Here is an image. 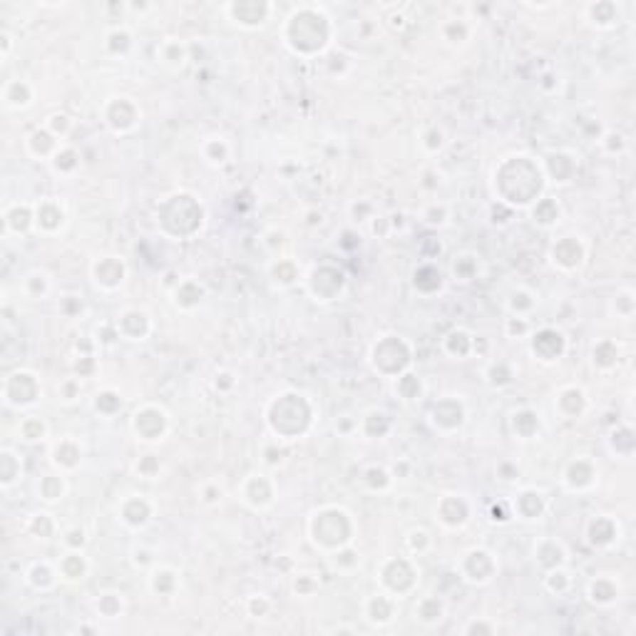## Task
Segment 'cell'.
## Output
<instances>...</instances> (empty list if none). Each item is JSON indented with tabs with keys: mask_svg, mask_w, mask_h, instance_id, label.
<instances>
[{
	"mask_svg": "<svg viewBox=\"0 0 636 636\" xmlns=\"http://www.w3.org/2000/svg\"><path fill=\"white\" fill-rule=\"evenodd\" d=\"M43 396L35 373L30 371H15L5 378L3 383V401L13 408H30L38 403V398Z\"/></svg>",
	"mask_w": 636,
	"mask_h": 636,
	"instance_id": "obj_1",
	"label": "cell"
},
{
	"mask_svg": "<svg viewBox=\"0 0 636 636\" xmlns=\"http://www.w3.org/2000/svg\"><path fill=\"white\" fill-rule=\"evenodd\" d=\"M166 428H169V415H166V410L159 406H144L142 410H137L132 418L134 435L144 442L161 440V438L166 435Z\"/></svg>",
	"mask_w": 636,
	"mask_h": 636,
	"instance_id": "obj_2",
	"label": "cell"
},
{
	"mask_svg": "<svg viewBox=\"0 0 636 636\" xmlns=\"http://www.w3.org/2000/svg\"><path fill=\"white\" fill-rule=\"evenodd\" d=\"M241 499L254 509L269 507L274 502V482H271V477L264 475V472L249 475L241 484Z\"/></svg>",
	"mask_w": 636,
	"mask_h": 636,
	"instance_id": "obj_3",
	"label": "cell"
},
{
	"mask_svg": "<svg viewBox=\"0 0 636 636\" xmlns=\"http://www.w3.org/2000/svg\"><path fill=\"white\" fill-rule=\"evenodd\" d=\"M224 10L231 13V20H236L241 28H261L269 20V13L274 10V5L249 0V3H229L224 5Z\"/></svg>",
	"mask_w": 636,
	"mask_h": 636,
	"instance_id": "obj_4",
	"label": "cell"
},
{
	"mask_svg": "<svg viewBox=\"0 0 636 636\" xmlns=\"http://www.w3.org/2000/svg\"><path fill=\"white\" fill-rule=\"evenodd\" d=\"M92 276L95 284L105 291H115L117 286H122L124 276H127V269H124L122 259L117 256H102L100 261L92 264Z\"/></svg>",
	"mask_w": 636,
	"mask_h": 636,
	"instance_id": "obj_5",
	"label": "cell"
},
{
	"mask_svg": "<svg viewBox=\"0 0 636 636\" xmlns=\"http://www.w3.org/2000/svg\"><path fill=\"white\" fill-rule=\"evenodd\" d=\"M532 353L544 363L557 361L564 353V336L559 331H554V328H542L532 338Z\"/></svg>",
	"mask_w": 636,
	"mask_h": 636,
	"instance_id": "obj_6",
	"label": "cell"
},
{
	"mask_svg": "<svg viewBox=\"0 0 636 636\" xmlns=\"http://www.w3.org/2000/svg\"><path fill=\"white\" fill-rule=\"evenodd\" d=\"M552 261L564 271L579 269L584 261V246L582 241H577L574 236H564L557 244L552 246Z\"/></svg>",
	"mask_w": 636,
	"mask_h": 636,
	"instance_id": "obj_7",
	"label": "cell"
},
{
	"mask_svg": "<svg viewBox=\"0 0 636 636\" xmlns=\"http://www.w3.org/2000/svg\"><path fill=\"white\" fill-rule=\"evenodd\" d=\"M120 519L132 529L144 527L152 519V504L144 499V494H129L120 507Z\"/></svg>",
	"mask_w": 636,
	"mask_h": 636,
	"instance_id": "obj_8",
	"label": "cell"
},
{
	"mask_svg": "<svg viewBox=\"0 0 636 636\" xmlns=\"http://www.w3.org/2000/svg\"><path fill=\"white\" fill-rule=\"evenodd\" d=\"M149 328H152V323H149L147 311L127 309V311H122L120 318H117L120 336H124L127 341H142V338L149 333Z\"/></svg>",
	"mask_w": 636,
	"mask_h": 636,
	"instance_id": "obj_9",
	"label": "cell"
},
{
	"mask_svg": "<svg viewBox=\"0 0 636 636\" xmlns=\"http://www.w3.org/2000/svg\"><path fill=\"white\" fill-rule=\"evenodd\" d=\"M110 107L112 110H105V122H107L110 127L117 122V117H122V122H120V132H129V129H134V124L139 122V110L129 97H115L112 102H110Z\"/></svg>",
	"mask_w": 636,
	"mask_h": 636,
	"instance_id": "obj_10",
	"label": "cell"
},
{
	"mask_svg": "<svg viewBox=\"0 0 636 636\" xmlns=\"http://www.w3.org/2000/svg\"><path fill=\"white\" fill-rule=\"evenodd\" d=\"M65 224V211L58 201L45 199L40 204H35V229L43 234H55L58 229H63Z\"/></svg>",
	"mask_w": 636,
	"mask_h": 636,
	"instance_id": "obj_11",
	"label": "cell"
},
{
	"mask_svg": "<svg viewBox=\"0 0 636 636\" xmlns=\"http://www.w3.org/2000/svg\"><path fill=\"white\" fill-rule=\"evenodd\" d=\"M435 514L445 527H462V524L467 522L470 509H467L465 499H462L460 494H445V497L440 499V507L435 509Z\"/></svg>",
	"mask_w": 636,
	"mask_h": 636,
	"instance_id": "obj_12",
	"label": "cell"
},
{
	"mask_svg": "<svg viewBox=\"0 0 636 636\" xmlns=\"http://www.w3.org/2000/svg\"><path fill=\"white\" fill-rule=\"evenodd\" d=\"M80 460H83V447H80V442L73 440L70 435L53 445V465L58 467V470H63V472L75 470V467L80 465Z\"/></svg>",
	"mask_w": 636,
	"mask_h": 636,
	"instance_id": "obj_13",
	"label": "cell"
},
{
	"mask_svg": "<svg viewBox=\"0 0 636 636\" xmlns=\"http://www.w3.org/2000/svg\"><path fill=\"white\" fill-rule=\"evenodd\" d=\"M157 58H159V63L164 65V68L181 70L186 65V60H191L189 58V45L181 43V40H176V38H166V40H161L159 43Z\"/></svg>",
	"mask_w": 636,
	"mask_h": 636,
	"instance_id": "obj_14",
	"label": "cell"
},
{
	"mask_svg": "<svg viewBox=\"0 0 636 636\" xmlns=\"http://www.w3.org/2000/svg\"><path fill=\"white\" fill-rule=\"evenodd\" d=\"M594 477H597V472H594L592 462L589 460H574V462H569V467L564 470L562 482L567 484L569 489H574V492H582V489L592 487Z\"/></svg>",
	"mask_w": 636,
	"mask_h": 636,
	"instance_id": "obj_15",
	"label": "cell"
},
{
	"mask_svg": "<svg viewBox=\"0 0 636 636\" xmlns=\"http://www.w3.org/2000/svg\"><path fill=\"white\" fill-rule=\"evenodd\" d=\"M465 562L475 564V569H467L465 572V579H470V582L475 584H484L492 579L494 574V559L492 554L487 552V549H470V552L465 554Z\"/></svg>",
	"mask_w": 636,
	"mask_h": 636,
	"instance_id": "obj_16",
	"label": "cell"
},
{
	"mask_svg": "<svg viewBox=\"0 0 636 636\" xmlns=\"http://www.w3.org/2000/svg\"><path fill=\"white\" fill-rule=\"evenodd\" d=\"M3 224H5V234L15 231V234H23L30 226H35V206L33 204H13L3 211Z\"/></svg>",
	"mask_w": 636,
	"mask_h": 636,
	"instance_id": "obj_17",
	"label": "cell"
},
{
	"mask_svg": "<svg viewBox=\"0 0 636 636\" xmlns=\"http://www.w3.org/2000/svg\"><path fill=\"white\" fill-rule=\"evenodd\" d=\"M58 149H60L58 137H55L48 127L35 129V132L28 137V152L33 154V157H38V159H45V157L53 159Z\"/></svg>",
	"mask_w": 636,
	"mask_h": 636,
	"instance_id": "obj_18",
	"label": "cell"
},
{
	"mask_svg": "<svg viewBox=\"0 0 636 636\" xmlns=\"http://www.w3.org/2000/svg\"><path fill=\"white\" fill-rule=\"evenodd\" d=\"M3 105L8 110H23L33 105V88L25 80H10L3 90Z\"/></svg>",
	"mask_w": 636,
	"mask_h": 636,
	"instance_id": "obj_19",
	"label": "cell"
},
{
	"mask_svg": "<svg viewBox=\"0 0 636 636\" xmlns=\"http://www.w3.org/2000/svg\"><path fill=\"white\" fill-rule=\"evenodd\" d=\"M58 572H60V577L68 579V582H80V579H85V574H88V559H85V554L80 552V549H70V552L58 562Z\"/></svg>",
	"mask_w": 636,
	"mask_h": 636,
	"instance_id": "obj_20",
	"label": "cell"
},
{
	"mask_svg": "<svg viewBox=\"0 0 636 636\" xmlns=\"http://www.w3.org/2000/svg\"><path fill=\"white\" fill-rule=\"evenodd\" d=\"M514 507H517V514L524 519H539V514L547 507V499H544L542 492L537 489H524L517 499H514Z\"/></svg>",
	"mask_w": 636,
	"mask_h": 636,
	"instance_id": "obj_21",
	"label": "cell"
},
{
	"mask_svg": "<svg viewBox=\"0 0 636 636\" xmlns=\"http://www.w3.org/2000/svg\"><path fill=\"white\" fill-rule=\"evenodd\" d=\"M393 612H396V602L388 594H373L366 602V617L373 624H388L393 619Z\"/></svg>",
	"mask_w": 636,
	"mask_h": 636,
	"instance_id": "obj_22",
	"label": "cell"
},
{
	"mask_svg": "<svg viewBox=\"0 0 636 636\" xmlns=\"http://www.w3.org/2000/svg\"><path fill=\"white\" fill-rule=\"evenodd\" d=\"M201 299H204V286L199 281H179V286L174 289V304L181 309H191V306L201 304Z\"/></svg>",
	"mask_w": 636,
	"mask_h": 636,
	"instance_id": "obj_23",
	"label": "cell"
},
{
	"mask_svg": "<svg viewBox=\"0 0 636 636\" xmlns=\"http://www.w3.org/2000/svg\"><path fill=\"white\" fill-rule=\"evenodd\" d=\"M584 13H587V18L592 20V25H597V28H612V25L619 20L617 5L614 3H589L587 8H584Z\"/></svg>",
	"mask_w": 636,
	"mask_h": 636,
	"instance_id": "obj_24",
	"label": "cell"
},
{
	"mask_svg": "<svg viewBox=\"0 0 636 636\" xmlns=\"http://www.w3.org/2000/svg\"><path fill=\"white\" fill-rule=\"evenodd\" d=\"M20 472H23L20 457L15 455L13 450H8V447H5V450L0 452V484H3V489L13 487V482H18Z\"/></svg>",
	"mask_w": 636,
	"mask_h": 636,
	"instance_id": "obj_25",
	"label": "cell"
},
{
	"mask_svg": "<svg viewBox=\"0 0 636 636\" xmlns=\"http://www.w3.org/2000/svg\"><path fill=\"white\" fill-rule=\"evenodd\" d=\"M592 532H599V537H592L589 542H592L594 547H604V544L614 542V537L619 534V527L614 524V519H609V517H594L592 522H589L587 534H592Z\"/></svg>",
	"mask_w": 636,
	"mask_h": 636,
	"instance_id": "obj_26",
	"label": "cell"
},
{
	"mask_svg": "<svg viewBox=\"0 0 636 636\" xmlns=\"http://www.w3.org/2000/svg\"><path fill=\"white\" fill-rule=\"evenodd\" d=\"M176 582H179V579H176V572L169 567H154L152 574H149V587H152L154 594H161V597L174 592Z\"/></svg>",
	"mask_w": 636,
	"mask_h": 636,
	"instance_id": "obj_27",
	"label": "cell"
},
{
	"mask_svg": "<svg viewBox=\"0 0 636 636\" xmlns=\"http://www.w3.org/2000/svg\"><path fill=\"white\" fill-rule=\"evenodd\" d=\"M65 489H68V482H65L63 475H45L38 482V494L45 502H58V499H63Z\"/></svg>",
	"mask_w": 636,
	"mask_h": 636,
	"instance_id": "obj_28",
	"label": "cell"
},
{
	"mask_svg": "<svg viewBox=\"0 0 636 636\" xmlns=\"http://www.w3.org/2000/svg\"><path fill=\"white\" fill-rule=\"evenodd\" d=\"M18 433H20V438H23L25 442H38V440H45V438H48V425H45L43 418L28 415V418L20 420Z\"/></svg>",
	"mask_w": 636,
	"mask_h": 636,
	"instance_id": "obj_29",
	"label": "cell"
},
{
	"mask_svg": "<svg viewBox=\"0 0 636 636\" xmlns=\"http://www.w3.org/2000/svg\"><path fill=\"white\" fill-rule=\"evenodd\" d=\"M442 40H447L450 45H462L467 38H470V25L462 18H450L440 25Z\"/></svg>",
	"mask_w": 636,
	"mask_h": 636,
	"instance_id": "obj_30",
	"label": "cell"
},
{
	"mask_svg": "<svg viewBox=\"0 0 636 636\" xmlns=\"http://www.w3.org/2000/svg\"><path fill=\"white\" fill-rule=\"evenodd\" d=\"M132 43H134V38L127 28L110 30L107 38H105V48H107L112 55H127L129 50H132Z\"/></svg>",
	"mask_w": 636,
	"mask_h": 636,
	"instance_id": "obj_31",
	"label": "cell"
},
{
	"mask_svg": "<svg viewBox=\"0 0 636 636\" xmlns=\"http://www.w3.org/2000/svg\"><path fill=\"white\" fill-rule=\"evenodd\" d=\"M589 599H592L594 604H612L614 599H617V584L609 582V579L599 577L594 579L592 584H589Z\"/></svg>",
	"mask_w": 636,
	"mask_h": 636,
	"instance_id": "obj_32",
	"label": "cell"
},
{
	"mask_svg": "<svg viewBox=\"0 0 636 636\" xmlns=\"http://www.w3.org/2000/svg\"><path fill=\"white\" fill-rule=\"evenodd\" d=\"M55 577H58V574H55V569L50 567L48 562H35L33 567H30V572H28V582L33 584L35 589H48V587H53V584H55Z\"/></svg>",
	"mask_w": 636,
	"mask_h": 636,
	"instance_id": "obj_33",
	"label": "cell"
},
{
	"mask_svg": "<svg viewBox=\"0 0 636 636\" xmlns=\"http://www.w3.org/2000/svg\"><path fill=\"white\" fill-rule=\"evenodd\" d=\"M23 289H25V294H28L30 299H43V296L50 291L48 274H45V271H30V274L25 276V281H23Z\"/></svg>",
	"mask_w": 636,
	"mask_h": 636,
	"instance_id": "obj_34",
	"label": "cell"
},
{
	"mask_svg": "<svg viewBox=\"0 0 636 636\" xmlns=\"http://www.w3.org/2000/svg\"><path fill=\"white\" fill-rule=\"evenodd\" d=\"M415 612L425 624H435V622H440L442 619L445 607H442V602L438 597H425V599H420V604H418Z\"/></svg>",
	"mask_w": 636,
	"mask_h": 636,
	"instance_id": "obj_35",
	"label": "cell"
},
{
	"mask_svg": "<svg viewBox=\"0 0 636 636\" xmlns=\"http://www.w3.org/2000/svg\"><path fill=\"white\" fill-rule=\"evenodd\" d=\"M532 216H534V221L542 224V226L557 224L559 221V204L557 201H552V199H539L537 206H534V211H532Z\"/></svg>",
	"mask_w": 636,
	"mask_h": 636,
	"instance_id": "obj_36",
	"label": "cell"
},
{
	"mask_svg": "<svg viewBox=\"0 0 636 636\" xmlns=\"http://www.w3.org/2000/svg\"><path fill=\"white\" fill-rule=\"evenodd\" d=\"M396 391L401 393L403 401H418L423 393V383H420V378L413 376V373H403V376L396 381Z\"/></svg>",
	"mask_w": 636,
	"mask_h": 636,
	"instance_id": "obj_37",
	"label": "cell"
},
{
	"mask_svg": "<svg viewBox=\"0 0 636 636\" xmlns=\"http://www.w3.org/2000/svg\"><path fill=\"white\" fill-rule=\"evenodd\" d=\"M512 428L519 438H529L539 428V420L532 410H517L512 415Z\"/></svg>",
	"mask_w": 636,
	"mask_h": 636,
	"instance_id": "obj_38",
	"label": "cell"
},
{
	"mask_svg": "<svg viewBox=\"0 0 636 636\" xmlns=\"http://www.w3.org/2000/svg\"><path fill=\"white\" fill-rule=\"evenodd\" d=\"M534 304H537V301H534V296L529 294L527 289H519V291H514L512 296H509V311H512V316H522V318H527V314L529 311L534 309Z\"/></svg>",
	"mask_w": 636,
	"mask_h": 636,
	"instance_id": "obj_39",
	"label": "cell"
},
{
	"mask_svg": "<svg viewBox=\"0 0 636 636\" xmlns=\"http://www.w3.org/2000/svg\"><path fill=\"white\" fill-rule=\"evenodd\" d=\"M97 612L102 614V617H107V619L120 617V612H122V594H117V592H105V594H100V599H97Z\"/></svg>",
	"mask_w": 636,
	"mask_h": 636,
	"instance_id": "obj_40",
	"label": "cell"
},
{
	"mask_svg": "<svg viewBox=\"0 0 636 636\" xmlns=\"http://www.w3.org/2000/svg\"><path fill=\"white\" fill-rule=\"evenodd\" d=\"M204 157L211 161V164H224L229 159V144L221 137H211L204 142Z\"/></svg>",
	"mask_w": 636,
	"mask_h": 636,
	"instance_id": "obj_41",
	"label": "cell"
},
{
	"mask_svg": "<svg viewBox=\"0 0 636 636\" xmlns=\"http://www.w3.org/2000/svg\"><path fill=\"white\" fill-rule=\"evenodd\" d=\"M78 164H80V157H78V152H75L73 147H60L58 152H55V157H53V166L58 171H63V174L78 169Z\"/></svg>",
	"mask_w": 636,
	"mask_h": 636,
	"instance_id": "obj_42",
	"label": "cell"
},
{
	"mask_svg": "<svg viewBox=\"0 0 636 636\" xmlns=\"http://www.w3.org/2000/svg\"><path fill=\"white\" fill-rule=\"evenodd\" d=\"M30 529H33L35 534H40L43 539H50V534L55 532V519L50 512H35L33 517H30Z\"/></svg>",
	"mask_w": 636,
	"mask_h": 636,
	"instance_id": "obj_43",
	"label": "cell"
},
{
	"mask_svg": "<svg viewBox=\"0 0 636 636\" xmlns=\"http://www.w3.org/2000/svg\"><path fill=\"white\" fill-rule=\"evenodd\" d=\"M447 219H450V211H447L445 204H428L425 209H423V221H425L428 226H442L447 224Z\"/></svg>",
	"mask_w": 636,
	"mask_h": 636,
	"instance_id": "obj_44",
	"label": "cell"
},
{
	"mask_svg": "<svg viewBox=\"0 0 636 636\" xmlns=\"http://www.w3.org/2000/svg\"><path fill=\"white\" fill-rule=\"evenodd\" d=\"M475 271H477V259L470 254L460 256V259L452 264V274H455L457 281H470L472 276H475Z\"/></svg>",
	"mask_w": 636,
	"mask_h": 636,
	"instance_id": "obj_45",
	"label": "cell"
},
{
	"mask_svg": "<svg viewBox=\"0 0 636 636\" xmlns=\"http://www.w3.org/2000/svg\"><path fill=\"white\" fill-rule=\"evenodd\" d=\"M487 383L492 388H502L507 386V383H512V373H509L507 363H492V366L487 368Z\"/></svg>",
	"mask_w": 636,
	"mask_h": 636,
	"instance_id": "obj_46",
	"label": "cell"
},
{
	"mask_svg": "<svg viewBox=\"0 0 636 636\" xmlns=\"http://www.w3.org/2000/svg\"><path fill=\"white\" fill-rule=\"evenodd\" d=\"M366 482L371 484L373 489H388L393 482V475L386 470V467H368L366 470Z\"/></svg>",
	"mask_w": 636,
	"mask_h": 636,
	"instance_id": "obj_47",
	"label": "cell"
},
{
	"mask_svg": "<svg viewBox=\"0 0 636 636\" xmlns=\"http://www.w3.org/2000/svg\"><path fill=\"white\" fill-rule=\"evenodd\" d=\"M45 127H48L50 132L55 134V137H65V134L70 132V127H73V120H70L65 112H55V115H50V117H48Z\"/></svg>",
	"mask_w": 636,
	"mask_h": 636,
	"instance_id": "obj_48",
	"label": "cell"
},
{
	"mask_svg": "<svg viewBox=\"0 0 636 636\" xmlns=\"http://www.w3.org/2000/svg\"><path fill=\"white\" fill-rule=\"evenodd\" d=\"M134 470H137V475H142L144 479H154L161 472V462L154 455H144L137 460Z\"/></svg>",
	"mask_w": 636,
	"mask_h": 636,
	"instance_id": "obj_49",
	"label": "cell"
},
{
	"mask_svg": "<svg viewBox=\"0 0 636 636\" xmlns=\"http://www.w3.org/2000/svg\"><path fill=\"white\" fill-rule=\"evenodd\" d=\"M592 356H594V366L612 368L614 363H617V358H619V351H617V346H612V348H609V353H604V346H602V341H599L597 346H594Z\"/></svg>",
	"mask_w": 636,
	"mask_h": 636,
	"instance_id": "obj_50",
	"label": "cell"
},
{
	"mask_svg": "<svg viewBox=\"0 0 636 636\" xmlns=\"http://www.w3.org/2000/svg\"><path fill=\"white\" fill-rule=\"evenodd\" d=\"M442 144H445V134H442V129H438V127L428 129L425 137H423V147H425L428 152H433V154L440 152Z\"/></svg>",
	"mask_w": 636,
	"mask_h": 636,
	"instance_id": "obj_51",
	"label": "cell"
},
{
	"mask_svg": "<svg viewBox=\"0 0 636 636\" xmlns=\"http://www.w3.org/2000/svg\"><path fill=\"white\" fill-rule=\"evenodd\" d=\"M63 542L68 549H83L85 542H88V537H85V529L80 527H70L63 532Z\"/></svg>",
	"mask_w": 636,
	"mask_h": 636,
	"instance_id": "obj_52",
	"label": "cell"
},
{
	"mask_svg": "<svg viewBox=\"0 0 636 636\" xmlns=\"http://www.w3.org/2000/svg\"><path fill=\"white\" fill-rule=\"evenodd\" d=\"M58 393H60V398H63L65 403H75L80 398V381L78 378H68V381L60 383Z\"/></svg>",
	"mask_w": 636,
	"mask_h": 636,
	"instance_id": "obj_53",
	"label": "cell"
},
{
	"mask_svg": "<svg viewBox=\"0 0 636 636\" xmlns=\"http://www.w3.org/2000/svg\"><path fill=\"white\" fill-rule=\"evenodd\" d=\"M547 587L552 589V592H562V589H567V587H569V574L564 572L562 567H557V569H549Z\"/></svg>",
	"mask_w": 636,
	"mask_h": 636,
	"instance_id": "obj_54",
	"label": "cell"
},
{
	"mask_svg": "<svg viewBox=\"0 0 636 636\" xmlns=\"http://www.w3.org/2000/svg\"><path fill=\"white\" fill-rule=\"evenodd\" d=\"M527 331H529L527 318H522V316L507 318V333L509 336H527Z\"/></svg>",
	"mask_w": 636,
	"mask_h": 636,
	"instance_id": "obj_55",
	"label": "cell"
},
{
	"mask_svg": "<svg viewBox=\"0 0 636 636\" xmlns=\"http://www.w3.org/2000/svg\"><path fill=\"white\" fill-rule=\"evenodd\" d=\"M221 499V487L214 482H206L204 487H201V502L204 504H214Z\"/></svg>",
	"mask_w": 636,
	"mask_h": 636,
	"instance_id": "obj_56",
	"label": "cell"
},
{
	"mask_svg": "<svg viewBox=\"0 0 636 636\" xmlns=\"http://www.w3.org/2000/svg\"><path fill=\"white\" fill-rule=\"evenodd\" d=\"M224 383H226V388H231L234 386V376H231L229 371H224V373H216V381H214V386H216V391H224Z\"/></svg>",
	"mask_w": 636,
	"mask_h": 636,
	"instance_id": "obj_57",
	"label": "cell"
},
{
	"mask_svg": "<svg viewBox=\"0 0 636 636\" xmlns=\"http://www.w3.org/2000/svg\"><path fill=\"white\" fill-rule=\"evenodd\" d=\"M249 604H251V609H254V612L259 609V617H264V614L269 612V602H266L264 597H251Z\"/></svg>",
	"mask_w": 636,
	"mask_h": 636,
	"instance_id": "obj_58",
	"label": "cell"
},
{
	"mask_svg": "<svg viewBox=\"0 0 636 636\" xmlns=\"http://www.w3.org/2000/svg\"><path fill=\"white\" fill-rule=\"evenodd\" d=\"M0 40H3V58H8V53H10V45H13V38H10V33H8V30H5V33L0 35Z\"/></svg>",
	"mask_w": 636,
	"mask_h": 636,
	"instance_id": "obj_59",
	"label": "cell"
},
{
	"mask_svg": "<svg viewBox=\"0 0 636 636\" xmlns=\"http://www.w3.org/2000/svg\"><path fill=\"white\" fill-rule=\"evenodd\" d=\"M321 221H323V214H321V211H311V214H309V224L314 226V224H321Z\"/></svg>",
	"mask_w": 636,
	"mask_h": 636,
	"instance_id": "obj_60",
	"label": "cell"
}]
</instances>
